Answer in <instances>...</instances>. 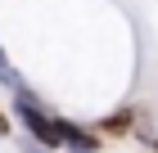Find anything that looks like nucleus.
Returning <instances> with one entry per match:
<instances>
[{
    "instance_id": "1",
    "label": "nucleus",
    "mask_w": 158,
    "mask_h": 153,
    "mask_svg": "<svg viewBox=\"0 0 158 153\" xmlns=\"http://www.w3.org/2000/svg\"><path fill=\"white\" fill-rule=\"evenodd\" d=\"M14 117H18L27 131H32V140H36L41 149H63L59 117H50L45 108L36 104V95H27V86H23V90H14Z\"/></svg>"
},
{
    "instance_id": "2",
    "label": "nucleus",
    "mask_w": 158,
    "mask_h": 153,
    "mask_svg": "<svg viewBox=\"0 0 158 153\" xmlns=\"http://www.w3.org/2000/svg\"><path fill=\"white\" fill-rule=\"evenodd\" d=\"M63 149L68 153H99V131H81L77 122H59Z\"/></svg>"
},
{
    "instance_id": "3",
    "label": "nucleus",
    "mask_w": 158,
    "mask_h": 153,
    "mask_svg": "<svg viewBox=\"0 0 158 153\" xmlns=\"http://www.w3.org/2000/svg\"><path fill=\"white\" fill-rule=\"evenodd\" d=\"M131 131H135V113L131 108H118L113 117L99 122V135H131Z\"/></svg>"
},
{
    "instance_id": "4",
    "label": "nucleus",
    "mask_w": 158,
    "mask_h": 153,
    "mask_svg": "<svg viewBox=\"0 0 158 153\" xmlns=\"http://www.w3.org/2000/svg\"><path fill=\"white\" fill-rule=\"evenodd\" d=\"M0 86H5V90H23V77H18V68L5 59V50H0Z\"/></svg>"
},
{
    "instance_id": "5",
    "label": "nucleus",
    "mask_w": 158,
    "mask_h": 153,
    "mask_svg": "<svg viewBox=\"0 0 158 153\" xmlns=\"http://www.w3.org/2000/svg\"><path fill=\"white\" fill-rule=\"evenodd\" d=\"M135 135H140V140H145V144H149V149H154V153H158V135H154V131H140V126H135Z\"/></svg>"
},
{
    "instance_id": "6",
    "label": "nucleus",
    "mask_w": 158,
    "mask_h": 153,
    "mask_svg": "<svg viewBox=\"0 0 158 153\" xmlns=\"http://www.w3.org/2000/svg\"><path fill=\"white\" fill-rule=\"evenodd\" d=\"M9 131H14V122L5 117V113H0V135H9Z\"/></svg>"
}]
</instances>
